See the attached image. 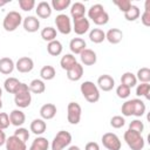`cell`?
<instances>
[{"mask_svg":"<svg viewBox=\"0 0 150 150\" xmlns=\"http://www.w3.org/2000/svg\"><path fill=\"white\" fill-rule=\"evenodd\" d=\"M1 96H2V89H1V87H0V98H1Z\"/></svg>","mask_w":150,"mask_h":150,"instance_id":"cell-51","label":"cell"},{"mask_svg":"<svg viewBox=\"0 0 150 150\" xmlns=\"http://www.w3.org/2000/svg\"><path fill=\"white\" fill-rule=\"evenodd\" d=\"M2 108V101H1V98H0V109Z\"/></svg>","mask_w":150,"mask_h":150,"instance_id":"cell-52","label":"cell"},{"mask_svg":"<svg viewBox=\"0 0 150 150\" xmlns=\"http://www.w3.org/2000/svg\"><path fill=\"white\" fill-rule=\"evenodd\" d=\"M81 114H82V109L81 105L76 102H69L68 107H67V120L70 124L75 125L79 124L80 120H81Z\"/></svg>","mask_w":150,"mask_h":150,"instance_id":"cell-8","label":"cell"},{"mask_svg":"<svg viewBox=\"0 0 150 150\" xmlns=\"http://www.w3.org/2000/svg\"><path fill=\"white\" fill-rule=\"evenodd\" d=\"M137 83V79H136V75L132 74L131 71H125L124 74H122L121 76V84H124L127 87H129L130 89L132 87H135Z\"/></svg>","mask_w":150,"mask_h":150,"instance_id":"cell-31","label":"cell"},{"mask_svg":"<svg viewBox=\"0 0 150 150\" xmlns=\"http://www.w3.org/2000/svg\"><path fill=\"white\" fill-rule=\"evenodd\" d=\"M70 0H52L50 6L52 9H55L57 12H62L64 9H67L70 6Z\"/></svg>","mask_w":150,"mask_h":150,"instance_id":"cell-36","label":"cell"},{"mask_svg":"<svg viewBox=\"0 0 150 150\" xmlns=\"http://www.w3.org/2000/svg\"><path fill=\"white\" fill-rule=\"evenodd\" d=\"M22 16L19 12L16 11H11L8 12L2 21V27L6 32H14L21 23H22Z\"/></svg>","mask_w":150,"mask_h":150,"instance_id":"cell-6","label":"cell"},{"mask_svg":"<svg viewBox=\"0 0 150 150\" xmlns=\"http://www.w3.org/2000/svg\"><path fill=\"white\" fill-rule=\"evenodd\" d=\"M62 49H63L62 43L59 40H53L47 45V52L52 56H59L62 53Z\"/></svg>","mask_w":150,"mask_h":150,"instance_id":"cell-28","label":"cell"},{"mask_svg":"<svg viewBox=\"0 0 150 150\" xmlns=\"http://www.w3.org/2000/svg\"><path fill=\"white\" fill-rule=\"evenodd\" d=\"M20 83H21V82H20L16 77H7V79L5 80V82H4V88H5V90H6L7 93L14 94Z\"/></svg>","mask_w":150,"mask_h":150,"instance_id":"cell-32","label":"cell"},{"mask_svg":"<svg viewBox=\"0 0 150 150\" xmlns=\"http://www.w3.org/2000/svg\"><path fill=\"white\" fill-rule=\"evenodd\" d=\"M139 15H141V11L135 5H131V7L124 13V18L128 21H135V20H137L139 18Z\"/></svg>","mask_w":150,"mask_h":150,"instance_id":"cell-35","label":"cell"},{"mask_svg":"<svg viewBox=\"0 0 150 150\" xmlns=\"http://www.w3.org/2000/svg\"><path fill=\"white\" fill-rule=\"evenodd\" d=\"M114 4L118 7V9L123 13H125L130 7H131V1L130 0H114Z\"/></svg>","mask_w":150,"mask_h":150,"instance_id":"cell-44","label":"cell"},{"mask_svg":"<svg viewBox=\"0 0 150 150\" xmlns=\"http://www.w3.org/2000/svg\"><path fill=\"white\" fill-rule=\"evenodd\" d=\"M52 6H50V4L49 2H47V1H41V2H39L38 4V6H36V9H35V12H36V15L39 16V18H41V19H47V18H49L50 15H52Z\"/></svg>","mask_w":150,"mask_h":150,"instance_id":"cell-19","label":"cell"},{"mask_svg":"<svg viewBox=\"0 0 150 150\" xmlns=\"http://www.w3.org/2000/svg\"><path fill=\"white\" fill-rule=\"evenodd\" d=\"M124 124H125V120H124V117L121 116V115H116V116H112V117L110 118V125H111L112 128H115V129H120V128H122Z\"/></svg>","mask_w":150,"mask_h":150,"instance_id":"cell-40","label":"cell"},{"mask_svg":"<svg viewBox=\"0 0 150 150\" xmlns=\"http://www.w3.org/2000/svg\"><path fill=\"white\" fill-rule=\"evenodd\" d=\"M5 145H6V150H27L26 143L14 135L9 136L6 139Z\"/></svg>","mask_w":150,"mask_h":150,"instance_id":"cell-15","label":"cell"},{"mask_svg":"<svg viewBox=\"0 0 150 150\" xmlns=\"http://www.w3.org/2000/svg\"><path fill=\"white\" fill-rule=\"evenodd\" d=\"M30 102H32V95H30L28 84L21 82L14 93V103L16 104V107L23 109L29 107Z\"/></svg>","mask_w":150,"mask_h":150,"instance_id":"cell-2","label":"cell"},{"mask_svg":"<svg viewBox=\"0 0 150 150\" xmlns=\"http://www.w3.org/2000/svg\"><path fill=\"white\" fill-rule=\"evenodd\" d=\"M83 75V66L76 62L70 69L67 70V77L70 81H79Z\"/></svg>","mask_w":150,"mask_h":150,"instance_id":"cell-22","label":"cell"},{"mask_svg":"<svg viewBox=\"0 0 150 150\" xmlns=\"http://www.w3.org/2000/svg\"><path fill=\"white\" fill-rule=\"evenodd\" d=\"M30 131L34 134V135H42L46 129H47V124L45 122V120L42 118H35L30 122V127H29Z\"/></svg>","mask_w":150,"mask_h":150,"instance_id":"cell-23","label":"cell"},{"mask_svg":"<svg viewBox=\"0 0 150 150\" xmlns=\"http://www.w3.org/2000/svg\"><path fill=\"white\" fill-rule=\"evenodd\" d=\"M115 87V80L108 75V74H103L97 79V88L103 90V91H110L112 88Z\"/></svg>","mask_w":150,"mask_h":150,"instance_id":"cell-14","label":"cell"},{"mask_svg":"<svg viewBox=\"0 0 150 150\" xmlns=\"http://www.w3.org/2000/svg\"><path fill=\"white\" fill-rule=\"evenodd\" d=\"M141 21L145 27L150 26V9H144L143 14L141 15Z\"/></svg>","mask_w":150,"mask_h":150,"instance_id":"cell-46","label":"cell"},{"mask_svg":"<svg viewBox=\"0 0 150 150\" xmlns=\"http://www.w3.org/2000/svg\"><path fill=\"white\" fill-rule=\"evenodd\" d=\"M71 143V135L66 130H60L52 141V150H63Z\"/></svg>","mask_w":150,"mask_h":150,"instance_id":"cell-7","label":"cell"},{"mask_svg":"<svg viewBox=\"0 0 150 150\" xmlns=\"http://www.w3.org/2000/svg\"><path fill=\"white\" fill-rule=\"evenodd\" d=\"M19 6L22 11L29 12L35 7V1L34 0H19Z\"/></svg>","mask_w":150,"mask_h":150,"instance_id":"cell-43","label":"cell"},{"mask_svg":"<svg viewBox=\"0 0 150 150\" xmlns=\"http://www.w3.org/2000/svg\"><path fill=\"white\" fill-rule=\"evenodd\" d=\"M49 148V142L46 137L38 136L33 142L29 148V150H48Z\"/></svg>","mask_w":150,"mask_h":150,"instance_id":"cell-26","label":"cell"},{"mask_svg":"<svg viewBox=\"0 0 150 150\" xmlns=\"http://www.w3.org/2000/svg\"><path fill=\"white\" fill-rule=\"evenodd\" d=\"M150 84L149 83H141L136 87V95L150 100Z\"/></svg>","mask_w":150,"mask_h":150,"instance_id":"cell-38","label":"cell"},{"mask_svg":"<svg viewBox=\"0 0 150 150\" xmlns=\"http://www.w3.org/2000/svg\"><path fill=\"white\" fill-rule=\"evenodd\" d=\"M55 25H56L57 32H60L63 35H68L73 30L70 18L67 14H59V15H56V18H55Z\"/></svg>","mask_w":150,"mask_h":150,"instance_id":"cell-10","label":"cell"},{"mask_svg":"<svg viewBox=\"0 0 150 150\" xmlns=\"http://www.w3.org/2000/svg\"><path fill=\"white\" fill-rule=\"evenodd\" d=\"M28 88H29V91L33 93V94H42L46 90V84H45V82L42 80L34 79L28 84Z\"/></svg>","mask_w":150,"mask_h":150,"instance_id":"cell-27","label":"cell"},{"mask_svg":"<svg viewBox=\"0 0 150 150\" xmlns=\"http://www.w3.org/2000/svg\"><path fill=\"white\" fill-rule=\"evenodd\" d=\"M15 68H16V70L19 71V73H29V71H32L33 70V68H34V62H33V60L30 59V57H28V56H22V57H20L18 61H16V63H15Z\"/></svg>","mask_w":150,"mask_h":150,"instance_id":"cell-13","label":"cell"},{"mask_svg":"<svg viewBox=\"0 0 150 150\" xmlns=\"http://www.w3.org/2000/svg\"><path fill=\"white\" fill-rule=\"evenodd\" d=\"M122 39H123V33L118 28H110L105 33V40H108V42L111 45L120 43L122 41Z\"/></svg>","mask_w":150,"mask_h":150,"instance_id":"cell-20","label":"cell"},{"mask_svg":"<svg viewBox=\"0 0 150 150\" xmlns=\"http://www.w3.org/2000/svg\"><path fill=\"white\" fill-rule=\"evenodd\" d=\"M86 47H87V43L81 38H74L69 42V49L73 53V55L74 54H81L86 49Z\"/></svg>","mask_w":150,"mask_h":150,"instance_id":"cell-21","label":"cell"},{"mask_svg":"<svg viewBox=\"0 0 150 150\" xmlns=\"http://www.w3.org/2000/svg\"><path fill=\"white\" fill-rule=\"evenodd\" d=\"M56 105L53 103H46L40 108V116L42 120H52L56 115Z\"/></svg>","mask_w":150,"mask_h":150,"instance_id":"cell-18","label":"cell"},{"mask_svg":"<svg viewBox=\"0 0 150 150\" xmlns=\"http://www.w3.org/2000/svg\"><path fill=\"white\" fill-rule=\"evenodd\" d=\"M81 94L89 103H96L100 100V89L91 81H84L80 87Z\"/></svg>","mask_w":150,"mask_h":150,"instance_id":"cell-4","label":"cell"},{"mask_svg":"<svg viewBox=\"0 0 150 150\" xmlns=\"http://www.w3.org/2000/svg\"><path fill=\"white\" fill-rule=\"evenodd\" d=\"M14 136H16L18 138H20L21 141H23L25 143L28 141V138H29V131H28V129H26V128H22V127H19L15 131H14Z\"/></svg>","mask_w":150,"mask_h":150,"instance_id":"cell-41","label":"cell"},{"mask_svg":"<svg viewBox=\"0 0 150 150\" xmlns=\"http://www.w3.org/2000/svg\"><path fill=\"white\" fill-rule=\"evenodd\" d=\"M9 1L8 0H0V7H4L5 5H7Z\"/></svg>","mask_w":150,"mask_h":150,"instance_id":"cell-50","label":"cell"},{"mask_svg":"<svg viewBox=\"0 0 150 150\" xmlns=\"http://www.w3.org/2000/svg\"><path fill=\"white\" fill-rule=\"evenodd\" d=\"M129 129L142 134L143 130H144V124H143V122L141 120H134V121H131L129 123Z\"/></svg>","mask_w":150,"mask_h":150,"instance_id":"cell-42","label":"cell"},{"mask_svg":"<svg viewBox=\"0 0 150 150\" xmlns=\"http://www.w3.org/2000/svg\"><path fill=\"white\" fill-rule=\"evenodd\" d=\"M9 122H11V124H13V125H15V127H21L25 122H26V115H25V112L22 111V110H20V109H14V110H12L11 112H9Z\"/></svg>","mask_w":150,"mask_h":150,"instance_id":"cell-16","label":"cell"},{"mask_svg":"<svg viewBox=\"0 0 150 150\" xmlns=\"http://www.w3.org/2000/svg\"><path fill=\"white\" fill-rule=\"evenodd\" d=\"M15 68V63L11 57H1L0 59V73L4 75H9Z\"/></svg>","mask_w":150,"mask_h":150,"instance_id":"cell-24","label":"cell"},{"mask_svg":"<svg viewBox=\"0 0 150 150\" xmlns=\"http://www.w3.org/2000/svg\"><path fill=\"white\" fill-rule=\"evenodd\" d=\"M68 150H81L77 145H70V146H68Z\"/></svg>","mask_w":150,"mask_h":150,"instance_id":"cell-49","label":"cell"},{"mask_svg":"<svg viewBox=\"0 0 150 150\" xmlns=\"http://www.w3.org/2000/svg\"><path fill=\"white\" fill-rule=\"evenodd\" d=\"M89 27H90V23H89V20L83 16V18H80V19H74L73 20V30L77 34V35H83L86 34L88 30H89Z\"/></svg>","mask_w":150,"mask_h":150,"instance_id":"cell-11","label":"cell"},{"mask_svg":"<svg viewBox=\"0 0 150 150\" xmlns=\"http://www.w3.org/2000/svg\"><path fill=\"white\" fill-rule=\"evenodd\" d=\"M102 144L105 149L108 150H120L121 146H122V143L118 138V136L114 132H105L103 134L102 138Z\"/></svg>","mask_w":150,"mask_h":150,"instance_id":"cell-9","label":"cell"},{"mask_svg":"<svg viewBox=\"0 0 150 150\" xmlns=\"http://www.w3.org/2000/svg\"><path fill=\"white\" fill-rule=\"evenodd\" d=\"M124 141L131 150H142L144 148V138L137 131L128 129L124 132Z\"/></svg>","mask_w":150,"mask_h":150,"instance_id":"cell-5","label":"cell"},{"mask_svg":"<svg viewBox=\"0 0 150 150\" xmlns=\"http://www.w3.org/2000/svg\"><path fill=\"white\" fill-rule=\"evenodd\" d=\"M80 59H81L82 64H84V66H93V64H95L96 61H97L96 53H95L93 49H89V48H86V49L80 54Z\"/></svg>","mask_w":150,"mask_h":150,"instance_id":"cell-17","label":"cell"},{"mask_svg":"<svg viewBox=\"0 0 150 150\" xmlns=\"http://www.w3.org/2000/svg\"><path fill=\"white\" fill-rule=\"evenodd\" d=\"M55 75H56V71H55V68L53 66H48V64L47 66H43L41 68V70H40V76L45 81L53 80L55 77Z\"/></svg>","mask_w":150,"mask_h":150,"instance_id":"cell-34","label":"cell"},{"mask_svg":"<svg viewBox=\"0 0 150 150\" xmlns=\"http://www.w3.org/2000/svg\"><path fill=\"white\" fill-rule=\"evenodd\" d=\"M86 14V6L82 4V2H75L71 5L70 7V15L74 19H80V18H83Z\"/></svg>","mask_w":150,"mask_h":150,"instance_id":"cell-25","label":"cell"},{"mask_svg":"<svg viewBox=\"0 0 150 150\" xmlns=\"http://www.w3.org/2000/svg\"><path fill=\"white\" fill-rule=\"evenodd\" d=\"M88 16L97 26L107 25L109 21V14L105 12L104 7L101 4H95L90 6V8L88 9Z\"/></svg>","mask_w":150,"mask_h":150,"instance_id":"cell-3","label":"cell"},{"mask_svg":"<svg viewBox=\"0 0 150 150\" xmlns=\"http://www.w3.org/2000/svg\"><path fill=\"white\" fill-rule=\"evenodd\" d=\"M6 139H7V138H6L5 131H4V130H0V146L6 143Z\"/></svg>","mask_w":150,"mask_h":150,"instance_id":"cell-48","label":"cell"},{"mask_svg":"<svg viewBox=\"0 0 150 150\" xmlns=\"http://www.w3.org/2000/svg\"><path fill=\"white\" fill-rule=\"evenodd\" d=\"M145 103L141 100V98H132V100H128L122 104L121 111L123 116H136V117H141L144 115L145 112Z\"/></svg>","mask_w":150,"mask_h":150,"instance_id":"cell-1","label":"cell"},{"mask_svg":"<svg viewBox=\"0 0 150 150\" xmlns=\"http://www.w3.org/2000/svg\"><path fill=\"white\" fill-rule=\"evenodd\" d=\"M89 40L94 43H101L105 40V33L100 28H93L89 32Z\"/></svg>","mask_w":150,"mask_h":150,"instance_id":"cell-29","label":"cell"},{"mask_svg":"<svg viewBox=\"0 0 150 150\" xmlns=\"http://www.w3.org/2000/svg\"><path fill=\"white\" fill-rule=\"evenodd\" d=\"M136 79L141 83H149L150 82V69L146 67L138 69V71L136 74Z\"/></svg>","mask_w":150,"mask_h":150,"instance_id":"cell-37","label":"cell"},{"mask_svg":"<svg viewBox=\"0 0 150 150\" xmlns=\"http://www.w3.org/2000/svg\"><path fill=\"white\" fill-rule=\"evenodd\" d=\"M9 116L6 112H0V130H5L9 127Z\"/></svg>","mask_w":150,"mask_h":150,"instance_id":"cell-45","label":"cell"},{"mask_svg":"<svg viewBox=\"0 0 150 150\" xmlns=\"http://www.w3.org/2000/svg\"><path fill=\"white\" fill-rule=\"evenodd\" d=\"M84 150H100V145L96 142H88L84 146Z\"/></svg>","mask_w":150,"mask_h":150,"instance_id":"cell-47","label":"cell"},{"mask_svg":"<svg viewBox=\"0 0 150 150\" xmlns=\"http://www.w3.org/2000/svg\"><path fill=\"white\" fill-rule=\"evenodd\" d=\"M130 91H131V89L124 84H120L116 88V95L120 98H128L130 96Z\"/></svg>","mask_w":150,"mask_h":150,"instance_id":"cell-39","label":"cell"},{"mask_svg":"<svg viewBox=\"0 0 150 150\" xmlns=\"http://www.w3.org/2000/svg\"><path fill=\"white\" fill-rule=\"evenodd\" d=\"M56 34H57L56 29L53 28V27H50V26L42 28V30H41V33H40L42 40H45V41H47V42H50V41H53V40H56Z\"/></svg>","mask_w":150,"mask_h":150,"instance_id":"cell-33","label":"cell"},{"mask_svg":"<svg viewBox=\"0 0 150 150\" xmlns=\"http://www.w3.org/2000/svg\"><path fill=\"white\" fill-rule=\"evenodd\" d=\"M22 26H23L26 32L35 33L40 28V20L34 15H28L22 20Z\"/></svg>","mask_w":150,"mask_h":150,"instance_id":"cell-12","label":"cell"},{"mask_svg":"<svg viewBox=\"0 0 150 150\" xmlns=\"http://www.w3.org/2000/svg\"><path fill=\"white\" fill-rule=\"evenodd\" d=\"M76 62H77V61H76V57H75L73 54H64V55L61 57V60H60V66H61L62 69H64V70L67 71V70L70 69Z\"/></svg>","mask_w":150,"mask_h":150,"instance_id":"cell-30","label":"cell"}]
</instances>
